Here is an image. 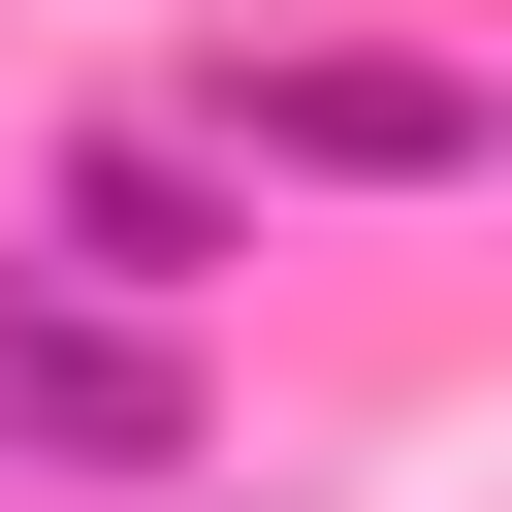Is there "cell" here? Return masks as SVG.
<instances>
[{
	"mask_svg": "<svg viewBox=\"0 0 512 512\" xmlns=\"http://www.w3.org/2000/svg\"><path fill=\"white\" fill-rule=\"evenodd\" d=\"M64 256H96V288H224V192H192V160H64Z\"/></svg>",
	"mask_w": 512,
	"mask_h": 512,
	"instance_id": "cell-3",
	"label": "cell"
},
{
	"mask_svg": "<svg viewBox=\"0 0 512 512\" xmlns=\"http://www.w3.org/2000/svg\"><path fill=\"white\" fill-rule=\"evenodd\" d=\"M0 448H192V384L96 352V320H0Z\"/></svg>",
	"mask_w": 512,
	"mask_h": 512,
	"instance_id": "cell-2",
	"label": "cell"
},
{
	"mask_svg": "<svg viewBox=\"0 0 512 512\" xmlns=\"http://www.w3.org/2000/svg\"><path fill=\"white\" fill-rule=\"evenodd\" d=\"M224 128H256V160H320V192H480V160H512L448 64H256Z\"/></svg>",
	"mask_w": 512,
	"mask_h": 512,
	"instance_id": "cell-1",
	"label": "cell"
}]
</instances>
